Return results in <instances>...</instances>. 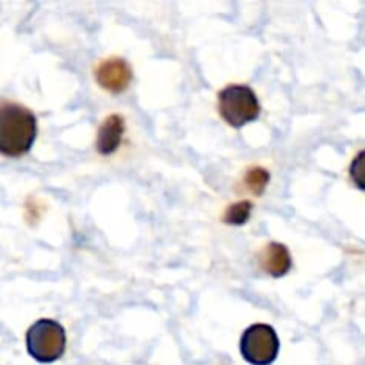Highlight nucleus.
<instances>
[{"label":"nucleus","instance_id":"2","mask_svg":"<svg viewBox=\"0 0 365 365\" xmlns=\"http://www.w3.org/2000/svg\"><path fill=\"white\" fill-rule=\"evenodd\" d=\"M25 344L32 359L39 364H52L64 355L66 331L57 321L39 319L27 330Z\"/></svg>","mask_w":365,"mask_h":365},{"label":"nucleus","instance_id":"4","mask_svg":"<svg viewBox=\"0 0 365 365\" xmlns=\"http://www.w3.org/2000/svg\"><path fill=\"white\" fill-rule=\"evenodd\" d=\"M242 359L252 365H271L280 353V339L269 324H252L239 342Z\"/></svg>","mask_w":365,"mask_h":365},{"label":"nucleus","instance_id":"10","mask_svg":"<svg viewBox=\"0 0 365 365\" xmlns=\"http://www.w3.org/2000/svg\"><path fill=\"white\" fill-rule=\"evenodd\" d=\"M362 160H364V152H360L359 155H356L355 163L351 164V178L359 189H364V182L362 178H360V166H362Z\"/></svg>","mask_w":365,"mask_h":365},{"label":"nucleus","instance_id":"5","mask_svg":"<svg viewBox=\"0 0 365 365\" xmlns=\"http://www.w3.org/2000/svg\"><path fill=\"white\" fill-rule=\"evenodd\" d=\"M95 78L100 88L113 93V95H118V93H123L130 86L132 68L127 61L120 59V57H113V59L102 61L96 66Z\"/></svg>","mask_w":365,"mask_h":365},{"label":"nucleus","instance_id":"8","mask_svg":"<svg viewBox=\"0 0 365 365\" xmlns=\"http://www.w3.org/2000/svg\"><path fill=\"white\" fill-rule=\"evenodd\" d=\"M253 203L245 200V202L232 203L227 210H225L223 221L227 225H232V227H241V225L248 223L250 216H252Z\"/></svg>","mask_w":365,"mask_h":365},{"label":"nucleus","instance_id":"7","mask_svg":"<svg viewBox=\"0 0 365 365\" xmlns=\"http://www.w3.org/2000/svg\"><path fill=\"white\" fill-rule=\"evenodd\" d=\"M259 262L260 267L273 278L285 277L292 267L291 253L280 242H269L264 246L262 252L259 253Z\"/></svg>","mask_w":365,"mask_h":365},{"label":"nucleus","instance_id":"9","mask_svg":"<svg viewBox=\"0 0 365 365\" xmlns=\"http://www.w3.org/2000/svg\"><path fill=\"white\" fill-rule=\"evenodd\" d=\"M269 182V171L264 170V168H250L246 171L245 184L248 187V191H252L253 195L260 196L266 191V185Z\"/></svg>","mask_w":365,"mask_h":365},{"label":"nucleus","instance_id":"3","mask_svg":"<svg viewBox=\"0 0 365 365\" xmlns=\"http://www.w3.org/2000/svg\"><path fill=\"white\" fill-rule=\"evenodd\" d=\"M217 109L230 127L241 128L259 118L260 103L252 88L232 84L221 89L217 95Z\"/></svg>","mask_w":365,"mask_h":365},{"label":"nucleus","instance_id":"6","mask_svg":"<svg viewBox=\"0 0 365 365\" xmlns=\"http://www.w3.org/2000/svg\"><path fill=\"white\" fill-rule=\"evenodd\" d=\"M125 132V121L120 114H110L102 121L96 135V152L100 155H113L121 145Z\"/></svg>","mask_w":365,"mask_h":365},{"label":"nucleus","instance_id":"1","mask_svg":"<svg viewBox=\"0 0 365 365\" xmlns=\"http://www.w3.org/2000/svg\"><path fill=\"white\" fill-rule=\"evenodd\" d=\"M38 138L34 113L20 103H0V155L18 159L31 152Z\"/></svg>","mask_w":365,"mask_h":365}]
</instances>
